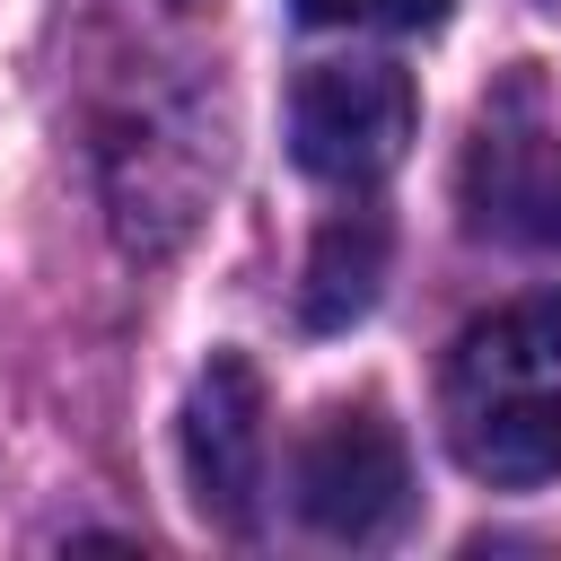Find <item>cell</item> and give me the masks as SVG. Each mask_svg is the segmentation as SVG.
Segmentation results:
<instances>
[{
	"instance_id": "obj_1",
	"label": "cell",
	"mask_w": 561,
	"mask_h": 561,
	"mask_svg": "<svg viewBox=\"0 0 561 561\" xmlns=\"http://www.w3.org/2000/svg\"><path fill=\"white\" fill-rule=\"evenodd\" d=\"M447 447L473 482L526 491L561 473V298L491 307L456 333L438 377Z\"/></svg>"
},
{
	"instance_id": "obj_2",
	"label": "cell",
	"mask_w": 561,
	"mask_h": 561,
	"mask_svg": "<svg viewBox=\"0 0 561 561\" xmlns=\"http://www.w3.org/2000/svg\"><path fill=\"white\" fill-rule=\"evenodd\" d=\"M289 491H298V517H307L324 543H386V535L403 526V508H412L403 430H394L377 403L324 412V421L298 438Z\"/></svg>"
},
{
	"instance_id": "obj_3",
	"label": "cell",
	"mask_w": 561,
	"mask_h": 561,
	"mask_svg": "<svg viewBox=\"0 0 561 561\" xmlns=\"http://www.w3.org/2000/svg\"><path fill=\"white\" fill-rule=\"evenodd\" d=\"M421 96L394 61H324L289 96V158L324 184H377L412 149Z\"/></svg>"
},
{
	"instance_id": "obj_4",
	"label": "cell",
	"mask_w": 561,
	"mask_h": 561,
	"mask_svg": "<svg viewBox=\"0 0 561 561\" xmlns=\"http://www.w3.org/2000/svg\"><path fill=\"white\" fill-rule=\"evenodd\" d=\"M465 193H473V228L561 245V123L535 105V79L526 70L508 79L500 105H482Z\"/></svg>"
},
{
	"instance_id": "obj_5",
	"label": "cell",
	"mask_w": 561,
	"mask_h": 561,
	"mask_svg": "<svg viewBox=\"0 0 561 561\" xmlns=\"http://www.w3.org/2000/svg\"><path fill=\"white\" fill-rule=\"evenodd\" d=\"M263 465H272V430H263V377L219 351L202 377H193V403H184V482L202 500V517L219 526H254L263 508Z\"/></svg>"
},
{
	"instance_id": "obj_6",
	"label": "cell",
	"mask_w": 561,
	"mask_h": 561,
	"mask_svg": "<svg viewBox=\"0 0 561 561\" xmlns=\"http://www.w3.org/2000/svg\"><path fill=\"white\" fill-rule=\"evenodd\" d=\"M377 280H386V219L377 210H342L307 254V298L298 307H307L316 333H333V324L377 307Z\"/></svg>"
},
{
	"instance_id": "obj_7",
	"label": "cell",
	"mask_w": 561,
	"mask_h": 561,
	"mask_svg": "<svg viewBox=\"0 0 561 561\" xmlns=\"http://www.w3.org/2000/svg\"><path fill=\"white\" fill-rule=\"evenodd\" d=\"M307 26H386V35H412V26H438L447 0H289Z\"/></svg>"
}]
</instances>
